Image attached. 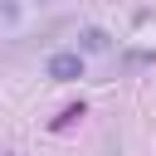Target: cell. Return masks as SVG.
<instances>
[{
	"mask_svg": "<svg viewBox=\"0 0 156 156\" xmlns=\"http://www.w3.org/2000/svg\"><path fill=\"white\" fill-rule=\"evenodd\" d=\"M0 20L15 24V20H20V0H0Z\"/></svg>",
	"mask_w": 156,
	"mask_h": 156,
	"instance_id": "277c9868",
	"label": "cell"
},
{
	"mask_svg": "<svg viewBox=\"0 0 156 156\" xmlns=\"http://www.w3.org/2000/svg\"><path fill=\"white\" fill-rule=\"evenodd\" d=\"M78 117H83V102H73V107H63V112L54 117V132H63V127H68V122H78Z\"/></svg>",
	"mask_w": 156,
	"mask_h": 156,
	"instance_id": "3957f363",
	"label": "cell"
},
{
	"mask_svg": "<svg viewBox=\"0 0 156 156\" xmlns=\"http://www.w3.org/2000/svg\"><path fill=\"white\" fill-rule=\"evenodd\" d=\"M107 44H112V39H107L102 29H83V49H88V54H102Z\"/></svg>",
	"mask_w": 156,
	"mask_h": 156,
	"instance_id": "7a4b0ae2",
	"label": "cell"
},
{
	"mask_svg": "<svg viewBox=\"0 0 156 156\" xmlns=\"http://www.w3.org/2000/svg\"><path fill=\"white\" fill-rule=\"evenodd\" d=\"M49 78H54V83H73V78H83V54H78V49H58V54H49Z\"/></svg>",
	"mask_w": 156,
	"mask_h": 156,
	"instance_id": "6da1fadb",
	"label": "cell"
},
{
	"mask_svg": "<svg viewBox=\"0 0 156 156\" xmlns=\"http://www.w3.org/2000/svg\"><path fill=\"white\" fill-rule=\"evenodd\" d=\"M0 156H10V151H0Z\"/></svg>",
	"mask_w": 156,
	"mask_h": 156,
	"instance_id": "5b68a950",
	"label": "cell"
}]
</instances>
